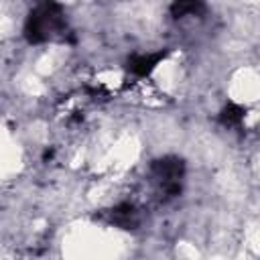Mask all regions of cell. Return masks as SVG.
<instances>
[{"label": "cell", "instance_id": "obj_5", "mask_svg": "<svg viewBox=\"0 0 260 260\" xmlns=\"http://www.w3.org/2000/svg\"><path fill=\"white\" fill-rule=\"evenodd\" d=\"M242 118H244V110H242L240 106H234V104H230V106L221 112V122L228 124V126H234V124L242 122Z\"/></svg>", "mask_w": 260, "mask_h": 260}, {"label": "cell", "instance_id": "obj_3", "mask_svg": "<svg viewBox=\"0 0 260 260\" xmlns=\"http://www.w3.org/2000/svg\"><path fill=\"white\" fill-rule=\"evenodd\" d=\"M162 57H165L162 53H158V55H136V57L130 61V69H132L136 75H148V73L156 67V63H158Z\"/></svg>", "mask_w": 260, "mask_h": 260}, {"label": "cell", "instance_id": "obj_1", "mask_svg": "<svg viewBox=\"0 0 260 260\" xmlns=\"http://www.w3.org/2000/svg\"><path fill=\"white\" fill-rule=\"evenodd\" d=\"M65 30V16L57 2L43 0L41 4L30 10L26 24H24V37L28 43H43L57 35H63Z\"/></svg>", "mask_w": 260, "mask_h": 260}, {"label": "cell", "instance_id": "obj_4", "mask_svg": "<svg viewBox=\"0 0 260 260\" xmlns=\"http://www.w3.org/2000/svg\"><path fill=\"white\" fill-rule=\"evenodd\" d=\"M203 2L201 0H175L171 6V14L175 18H183L187 14H199L203 12Z\"/></svg>", "mask_w": 260, "mask_h": 260}, {"label": "cell", "instance_id": "obj_2", "mask_svg": "<svg viewBox=\"0 0 260 260\" xmlns=\"http://www.w3.org/2000/svg\"><path fill=\"white\" fill-rule=\"evenodd\" d=\"M136 209H134V205L132 203H122V205H118L114 211H112V221L116 223V225H120V228H126V230H130L132 225H136Z\"/></svg>", "mask_w": 260, "mask_h": 260}]
</instances>
